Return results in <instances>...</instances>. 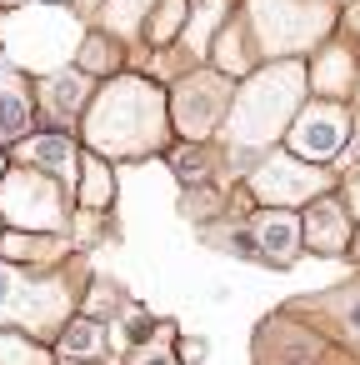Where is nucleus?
Masks as SVG:
<instances>
[{
	"label": "nucleus",
	"instance_id": "obj_31",
	"mask_svg": "<svg viewBox=\"0 0 360 365\" xmlns=\"http://www.w3.org/2000/svg\"><path fill=\"white\" fill-rule=\"evenodd\" d=\"M61 365H110V360H61Z\"/></svg>",
	"mask_w": 360,
	"mask_h": 365
},
{
	"label": "nucleus",
	"instance_id": "obj_29",
	"mask_svg": "<svg viewBox=\"0 0 360 365\" xmlns=\"http://www.w3.org/2000/svg\"><path fill=\"white\" fill-rule=\"evenodd\" d=\"M355 265H360V220H355V230H350V250H345Z\"/></svg>",
	"mask_w": 360,
	"mask_h": 365
},
{
	"label": "nucleus",
	"instance_id": "obj_19",
	"mask_svg": "<svg viewBox=\"0 0 360 365\" xmlns=\"http://www.w3.org/2000/svg\"><path fill=\"white\" fill-rule=\"evenodd\" d=\"M300 310H325V320L340 330V340L360 360V280H350V285H340L330 295H310V300H300Z\"/></svg>",
	"mask_w": 360,
	"mask_h": 365
},
{
	"label": "nucleus",
	"instance_id": "obj_13",
	"mask_svg": "<svg viewBox=\"0 0 360 365\" xmlns=\"http://www.w3.org/2000/svg\"><path fill=\"white\" fill-rule=\"evenodd\" d=\"M355 81H360V51L350 46L345 31H330L305 56V86H310V96H325V101H345L350 106Z\"/></svg>",
	"mask_w": 360,
	"mask_h": 365
},
{
	"label": "nucleus",
	"instance_id": "obj_1",
	"mask_svg": "<svg viewBox=\"0 0 360 365\" xmlns=\"http://www.w3.org/2000/svg\"><path fill=\"white\" fill-rule=\"evenodd\" d=\"M81 150H96L101 160H155L175 140L165 86L145 71H115L96 81L81 120H76Z\"/></svg>",
	"mask_w": 360,
	"mask_h": 365
},
{
	"label": "nucleus",
	"instance_id": "obj_18",
	"mask_svg": "<svg viewBox=\"0 0 360 365\" xmlns=\"http://www.w3.org/2000/svg\"><path fill=\"white\" fill-rule=\"evenodd\" d=\"M110 320H101V315H91V310H76L66 325H61V335L51 340V350H56V360H110Z\"/></svg>",
	"mask_w": 360,
	"mask_h": 365
},
{
	"label": "nucleus",
	"instance_id": "obj_25",
	"mask_svg": "<svg viewBox=\"0 0 360 365\" xmlns=\"http://www.w3.org/2000/svg\"><path fill=\"white\" fill-rule=\"evenodd\" d=\"M0 365H56V350L26 330H0Z\"/></svg>",
	"mask_w": 360,
	"mask_h": 365
},
{
	"label": "nucleus",
	"instance_id": "obj_32",
	"mask_svg": "<svg viewBox=\"0 0 360 365\" xmlns=\"http://www.w3.org/2000/svg\"><path fill=\"white\" fill-rule=\"evenodd\" d=\"M6 160H11V155H6V145H0V170H6Z\"/></svg>",
	"mask_w": 360,
	"mask_h": 365
},
{
	"label": "nucleus",
	"instance_id": "obj_6",
	"mask_svg": "<svg viewBox=\"0 0 360 365\" xmlns=\"http://www.w3.org/2000/svg\"><path fill=\"white\" fill-rule=\"evenodd\" d=\"M71 190L21 160H6L0 170V225L6 230H41V235H66L71 225Z\"/></svg>",
	"mask_w": 360,
	"mask_h": 365
},
{
	"label": "nucleus",
	"instance_id": "obj_21",
	"mask_svg": "<svg viewBox=\"0 0 360 365\" xmlns=\"http://www.w3.org/2000/svg\"><path fill=\"white\" fill-rule=\"evenodd\" d=\"M150 6H155V0H101L96 16L86 26H96V31H106V36L125 41V46H140V31H145Z\"/></svg>",
	"mask_w": 360,
	"mask_h": 365
},
{
	"label": "nucleus",
	"instance_id": "obj_11",
	"mask_svg": "<svg viewBox=\"0 0 360 365\" xmlns=\"http://www.w3.org/2000/svg\"><path fill=\"white\" fill-rule=\"evenodd\" d=\"M240 225H245V240H250V260H265L275 270H285V265L300 260V210L250 205L240 215Z\"/></svg>",
	"mask_w": 360,
	"mask_h": 365
},
{
	"label": "nucleus",
	"instance_id": "obj_14",
	"mask_svg": "<svg viewBox=\"0 0 360 365\" xmlns=\"http://www.w3.org/2000/svg\"><path fill=\"white\" fill-rule=\"evenodd\" d=\"M31 91H36V115L51 120V130H66V125L81 120V110H86V101H91V91H96V81H91L81 66H56V71H46V76H31Z\"/></svg>",
	"mask_w": 360,
	"mask_h": 365
},
{
	"label": "nucleus",
	"instance_id": "obj_28",
	"mask_svg": "<svg viewBox=\"0 0 360 365\" xmlns=\"http://www.w3.org/2000/svg\"><path fill=\"white\" fill-rule=\"evenodd\" d=\"M335 31H345L350 46L360 51V0H340V26H335Z\"/></svg>",
	"mask_w": 360,
	"mask_h": 365
},
{
	"label": "nucleus",
	"instance_id": "obj_5",
	"mask_svg": "<svg viewBox=\"0 0 360 365\" xmlns=\"http://www.w3.org/2000/svg\"><path fill=\"white\" fill-rule=\"evenodd\" d=\"M81 36H86V21L71 6H6L0 61L16 66L21 76H46L56 66H71Z\"/></svg>",
	"mask_w": 360,
	"mask_h": 365
},
{
	"label": "nucleus",
	"instance_id": "obj_23",
	"mask_svg": "<svg viewBox=\"0 0 360 365\" xmlns=\"http://www.w3.org/2000/svg\"><path fill=\"white\" fill-rule=\"evenodd\" d=\"M76 205L86 210H110L115 205V170L110 160H101L96 150H81V165H76Z\"/></svg>",
	"mask_w": 360,
	"mask_h": 365
},
{
	"label": "nucleus",
	"instance_id": "obj_4",
	"mask_svg": "<svg viewBox=\"0 0 360 365\" xmlns=\"http://www.w3.org/2000/svg\"><path fill=\"white\" fill-rule=\"evenodd\" d=\"M235 21L260 61H305L335 26L340 0H235Z\"/></svg>",
	"mask_w": 360,
	"mask_h": 365
},
{
	"label": "nucleus",
	"instance_id": "obj_26",
	"mask_svg": "<svg viewBox=\"0 0 360 365\" xmlns=\"http://www.w3.org/2000/svg\"><path fill=\"white\" fill-rule=\"evenodd\" d=\"M175 325L165 330V335H155V340H145V345H135V350H125V365H180V355H175Z\"/></svg>",
	"mask_w": 360,
	"mask_h": 365
},
{
	"label": "nucleus",
	"instance_id": "obj_15",
	"mask_svg": "<svg viewBox=\"0 0 360 365\" xmlns=\"http://www.w3.org/2000/svg\"><path fill=\"white\" fill-rule=\"evenodd\" d=\"M6 155L21 160V165H36V170L56 175V180L71 190V185H76V165H81V140H76L71 130H31V135L16 140Z\"/></svg>",
	"mask_w": 360,
	"mask_h": 365
},
{
	"label": "nucleus",
	"instance_id": "obj_17",
	"mask_svg": "<svg viewBox=\"0 0 360 365\" xmlns=\"http://www.w3.org/2000/svg\"><path fill=\"white\" fill-rule=\"evenodd\" d=\"M165 160H170V170H175L180 185H230L235 180L225 170V155H220L215 140H170Z\"/></svg>",
	"mask_w": 360,
	"mask_h": 365
},
{
	"label": "nucleus",
	"instance_id": "obj_9",
	"mask_svg": "<svg viewBox=\"0 0 360 365\" xmlns=\"http://www.w3.org/2000/svg\"><path fill=\"white\" fill-rule=\"evenodd\" d=\"M350 120H355V110H350L345 101L305 96V101H300V110L290 115V125H285L280 145H285L290 155H300V160L335 165V160H340V150H345V140H350Z\"/></svg>",
	"mask_w": 360,
	"mask_h": 365
},
{
	"label": "nucleus",
	"instance_id": "obj_8",
	"mask_svg": "<svg viewBox=\"0 0 360 365\" xmlns=\"http://www.w3.org/2000/svg\"><path fill=\"white\" fill-rule=\"evenodd\" d=\"M230 91H235V81L225 71H215L210 61L180 71L165 86V106H170L175 140H215V130L225 120V106H230Z\"/></svg>",
	"mask_w": 360,
	"mask_h": 365
},
{
	"label": "nucleus",
	"instance_id": "obj_24",
	"mask_svg": "<svg viewBox=\"0 0 360 365\" xmlns=\"http://www.w3.org/2000/svg\"><path fill=\"white\" fill-rule=\"evenodd\" d=\"M180 26H185V0H155L150 16H145V31H140V46L160 51L180 36Z\"/></svg>",
	"mask_w": 360,
	"mask_h": 365
},
{
	"label": "nucleus",
	"instance_id": "obj_3",
	"mask_svg": "<svg viewBox=\"0 0 360 365\" xmlns=\"http://www.w3.org/2000/svg\"><path fill=\"white\" fill-rule=\"evenodd\" d=\"M86 285H91L86 250H71L56 265L0 260V330H26L51 345L61 325L86 305Z\"/></svg>",
	"mask_w": 360,
	"mask_h": 365
},
{
	"label": "nucleus",
	"instance_id": "obj_7",
	"mask_svg": "<svg viewBox=\"0 0 360 365\" xmlns=\"http://www.w3.org/2000/svg\"><path fill=\"white\" fill-rule=\"evenodd\" d=\"M240 185L250 190L255 205H285V210H300L305 200L335 190V165H315V160L290 155L285 145H270L265 155L250 160V170L240 175Z\"/></svg>",
	"mask_w": 360,
	"mask_h": 365
},
{
	"label": "nucleus",
	"instance_id": "obj_20",
	"mask_svg": "<svg viewBox=\"0 0 360 365\" xmlns=\"http://www.w3.org/2000/svg\"><path fill=\"white\" fill-rule=\"evenodd\" d=\"M71 235H41V230H0V260L16 265H56L61 255H71Z\"/></svg>",
	"mask_w": 360,
	"mask_h": 365
},
{
	"label": "nucleus",
	"instance_id": "obj_12",
	"mask_svg": "<svg viewBox=\"0 0 360 365\" xmlns=\"http://www.w3.org/2000/svg\"><path fill=\"white\" fill-rule=\"evenodd\" d=\"M350 230H355V215L340 200V190H325V195L300 205V250L325 255V260H345Z\"/></svg>",
	"mask_w": 360,
	"mask_h": 365
},
{
	"label": "nucleus",
	"instance_id": "obj_2",
	"mask_svg": "<svg viewBox=\"0 0 360 365\" xmlns=\"http://www.w3.org/2000/svg\"><path fill=\"white\" fill-rule=\"evenodd\" d=\"M310 96L305 86V61H260L250 66L225 106V120L215 130V145L225 155V170L240 180L250 170L255 155H265L270 145H280L290 115L300 110V101Z\"/></svg>",
	"mask_w": 360,
	"mask_h": 365
},
{
	"label": "nucleus",
	"instance_id": "obj_27",
	"mask_svg": "<svg viewBox=\"0 0 360 365\" xmlns=\"http://www.w3.org/2000/svg\"><path fill=\"white\" fill-rule=\"evenodd\" d=\"M335 190H340V200L350 205V215L360 220V160H355V165H340V170H335Z\"/></svg>",
	"mask_w": 360,
	"mask_h": 365
},
{
	"label": "nucleus",
	"instance_id": "obj_33",
	"mask_svg": "<svg viewBox=\"0 0 360 365\" xmlns=\"http://www.w3.org/2000/svg\"><path fill=\"white\" fill-rule=\"evenodd\" d=\"M0 26H6V6H0Z\"/></svg>",
	"mask_w": 360,
	"mask_h": 365
},
{
	"label": "nucleus",
	"instance_id": "obj_30",
	"mask_svg": "<svg viewBox=\"0 0 360 365\" xmlns=\"http://www.w3.org/2000/svg\"><path fill=\"white\" fill-rule=\"evenodd\" d=\"M350 110L360 115V81H355V91H350Z\"/></svg>",
	"mask_w": 360,
	"mask_h": 365
},
{
	"label": "nucleus",
	"instance_id": "obj_16",
	"mask_svg": "<svg viewBox=\"0 0 360 365\" xmlns=\"http://www.w3.org/2000/svg\"><path fill=\"white\" fill-rule=\"evenodd\" d=\"M31 130H41L31 76H21L16 66H6V71H0V145L11 150V145L26 140Z\"/></svg>",
	"mask_w": 360,
	"mask_h": 365
},
{
	"label": "nucleus",
	"instance_id": "obj_34",
	"mask_svg": "<svg viewBox=\"0 0 360 365\" xmlns=\"http://www.w3.org/2000/svg\"><path fill=\"white\" fill-rule=\"evenodd\" d=\"M0 230H6V225H0Z\"/></svg>",
	"mask_w": 360,
	"mask_h": 365
},
{
	"label": "nucleus",
	"instance_id": "obj_22",
	"mask_svg": "<svg viewBox=\"0 0 360 365\" xmlns=\"http://www.w3.org/2000/svg\"><path fill=\"white\" fill-rule=\"evenodd\" d=\"M71 66H81L91 81H106V76L125 71V41H115V36L86 26V36H81V46H76V56H71Z\"/></svg>",
	"mask_w": 360,
	"mask_h": 365
},
{
	"label": "nucleus",
	"instance_id": "obj_10",
	"mask_svg": "<svg viewBox=\"0 0 360 365\" xmlns=\"http://www.w3.org/2000/svg\"><path fill=\"white\" fill-rule=\"evenodd\" d=\"M340 350L295 310H275L260 330H255V365H325Z\"/></svg>",
	"mask_w": 360,
	"mask_h": 365
}]
</instances>
